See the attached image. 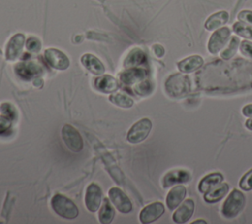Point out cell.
<instances>
[{
	"mask_svg": "<svg viewBox=\"0 0 252 224\" xmlns=\"http://www.w3.org/2000/svg\"><path fill=\"white\" fill-rule=\"evenodd\" d=\"M246 197L239 189H232L221 206V214L226 219L235 218L244 208Z\"/></svg>",
	"mask_w": 252,
	"mask_h": 224,
	"instance_id": "cell-1",
	"label": "cell"
},
{
	"mask_svg": "<svg viewBox=\"0 0 252 224\" xmlns=\"http://www.w3.org/2000/svg\"><path fill=\"white\" fill-rule=\"evenodd\" d=\"M164 87L170 97L181 98L190 92V80L186 75L176 73L167 78Z\"/></svg>",
	"mask_w": 252,
	"mask_h": 224,
	"instance_id": "cell-2",
	"label": "cell"
},
{
	"mask_svg": "<svg viewBox=\"0 0 252 224\" xmlns=\"http://www.w3.org/2000/svg\"><path fill=\"white\" fill-rule=\"evenodd\" d=\"M51 206L57 215L65 219H75L79 214L78 207L75 203L62 194H55L52 197Z\"/></svg>",
	"mask_w": 252,
	"mask_h": 224,
	"instance_id": "cell-3",
	"label": "cell"
},
{
	"mask_svg": "<svg viewBox=\"0 0 252 224\" xmlns=\"http://www.w3.org/2000/svg\"><path fill=\"white\" fill-rule=\"evenodd\" d=\"M152 129V121L149 118H142L132 125L127 134V139L131 143H140L144 141Z\"/></svg>",
	"mask_w": 252,
	"mask_h": 224,
	"instance_id": "cell-4",
	"label": "cell"
},
{
	"mask_svg": "<svg viewBox=\"0 0 252 224\" xmlns=\"http://www.w3.org/2000/svg\"><path fill=\"white\" fill-rule=\"evenodd\" d=\"M62 139L66 146L73 152H80L83 149L84 143L79 131L70 124H65L62 127Z\"/></svg>",
	"mask_w": 252,
	"mask_h": 224,
	"instance_id": "cell-5",
	"label": "cell"
},
{
	"mask_svg": "<svg viewBox=\"0 0 252 224\" xmlns=\"http://www.w3.org/2000/svg\"><path fill=\"white\" fill-rule=\"evenodd\" d=\"M230 30L227 27H222L213 33L208 42V50L211 54H217L224 47L230 37Z\"/></svg>",
	"mask_w": 252,
	"mask_h": 224,
	"instance_id": "cell-6",
	"label": "cell"
},
{
	"mask_svg": "<svg viewBox=\"0 0 252 224\" xmlns=\"http://www.w3.org/2000/svg\"><path fill=\"white\" fill-rule=\"evenodd\" d=\"M102 200V191L96 184L88 186L85 194V204L89 211L95 212L99 208Z\"/></svg>",
	"mask_w": 252,
	"mask_h": 224,
	"instance_id": "cell-7",
	"label": "cell"
},
{
	"mask_svg": "<svg viewBox=\"0 0 252 224\" xmlns=\"http://www.w3.org/2000/svg\"><path fill=\"white\" fill-rule=\"evenodd\" d=\"M44 58L46 62L56 70H65L69 67V58L60 50L56 48H48L44 51Z\"/></svg>",
	"mask_w": 252,
	"mask_h": 224,
	"instance_id": "cell-8",
	"label": "cell"
},
{
	"mask_svg": "<svg viewBox=\"0 0 252 224\" xmlns=\"http://www.w3.org/2000/svg\"><path fill=\"white\" fill-rule=\"evenodd\" d=\"M109 199L121 213H129L132 210V203L128 196L118 187H111L108 191Z\"/></svg>",
	"mask_w": 252,
	"mask_h": 224,
	"instance_id": "cell-9",
	"label": "cell"
},
{
	"mask_svg": "<svg viewBox=\"0 0 252 224\" xmlns=\"http://www.w3.org/2000/svg\"><path fill=\"white\" fill-rule=\"evenodd\" d=\"M163 213H164V205L159 201H156L145 206L140 212L139 218L142 223L148 224L158 220Z\"/></svg>",
	"mask_w": 252,
	"mask_h": 224,
	"instance_id": "cell-10",
	"label": "cell"
},
{
	"mask_svg": "<svg viewBox=\"0 0 252 224\" xmlns=\"http://www.w3.org/2000/svg\"><path fill=\"white\" fill-rule=\"evenodd\" d=\"M15 72L18 76L25 80L36 78L42 73L41 67L32 61H24L15 66Z\"/></svg>",
	"mask_w": 252,
	"mask_h": 224,
	"instance_id": "cell-11",
	"label": "cell"
},
{
	"mask_svg": "<svg viewBox=\"0 0 252 224\" xmlns=\"http://www.w3.org/2000/svg\"><path fill=\"white\" fill-rule=\"evenodd\" d=\"M25 42V36L23 34L14 35L7 43L5 56L8 60L14 61L19 58L22 53V49Z\"/></svg>",
	"mask_w": 252,
	"mask_h": 224,
	"instance_id": "cell-12",
	"label": "cell"
},
{
	"mask_svg": "<svg viewBox=\"0 0 252 224\" xmlns=\"http://www.w3.org/2000/svg\"><path fill=\"white\" fill-rule=\"evenodd\" d=\"M190 179H191V176L187 171L173 170V171H169L168 173H166L163 176V178L161 180V185H162L163 188H166V187H169L174 185L188 183L190 181Z\"/></svg>",
	"mask_w": 252,
	"mask_h": 224,
	"instance_id": "cell-13",
	"label": "cell"
},
{
	"mask_svg": "<svg viewBox=\"0 0 252 224\" xmlns=\"http://www.w3.org/2000/svg\"><path fill=\"white\" fill-rule=\"evenodd\" d=\"M195 208L194 200L191 198L186 199L181 203V205L175 210V212L172 215V219L175 223L181 224L187 222L193 215Z\"/></svg>",
	"mask_w": 252,
	"mask_h": 224,
	"instance_id": "cell-14",
	"label": "cell"
},
{
	"mask_svg": "<svg viewBox=\"0 0 252 224\" xmlns=\"http://www.w3.org/2000/svg\"><path fill=\"white\" fill-rule=\"evenodd\" d=\"M145 77H146V72L144 69L132 67V68H126V70L120 74V81L126 86H132L143 81Z\"/></svg>",
	"mask_w": 252,
	"mask_h": 224,
	"instance_id": "cell-15",
	"label": "cell"
},
{
	"mask_svg": "<svg viewBox=\"0 0 252 224\" xmlns=\"http://www.w3.org/2000/svg\"><path fill=\"white\" fill-rule=\"evenodd\" d=\"M186 187L181 184L173 187L167 193L166 205L169 210L175 209L186 196Z\"/></svg>",
	"mask_w": 252,
	"mask_h": 224,
	"instance_id": "cell-16",
	"label": "cell"
},
{
	"mask_svg": "<svg viewBox=\"0 0 252 224\" xmlns=\"http://www.w3.org/2000/svg\"><path fill=\"white\" fill-rule=\"evenodd\" d=\"M229 186L226 183H220L214 187H212L210 190L204 193V199L208 203H215L222 199L228 192Z\"/></svg>",
	"mask_w": 252,
	"mask_h": 224,
	"instance_id": "cell-17",
	"label": "cell"
},
{
	"mask_svg": "<svg viewBox=\"0 0 252 224\" xmlns=\"http://www.w3.org/2000/svg\"><path fill=\"white\" fill-rule=\"evenodd\" d=\"M94 87L101 93H114L118 90L119 85L117 80L111 75H103L95 79Z\"/></svg>",
	"mask_w": 252,
	"mask_h": 224,
	"instance_id": "cell-18",
	"label": "cell"
},
{
	"mask_svg": "<svg viewBox=\"0 0 252 224\" xmlns=\"http://www.w3.org/2000/svg\"><path fill=\"white\" fill-rule=\"evenodd\" d=\"M204 63L203 58L200 55H191L184 58L177 63V67L182 73H192L199 69Z\"/></svg>",
	"mask_w": 252,
	"mask_h": 224,
	"instance_id": "cell-19",
	"label": "cell"
},
{
	"mask_svg": "<svg viewBox=\"0 0 252 224\" xmlns=\"http://www.w3.org/2000/svg\"><path fill=\"white\" fill-rule=\"evenodd\" d=\"M81 62L90 72L95 75H101L104 72V66L101 61L93 54L87 53L81 57Z\"/></svg>",
	"mask_w": 252,
	"mask_h": 224,
	"instance_id": "cell-20",
	"label": "cell"
},
{
	"mask_svg": "<svg viewBox=\"0 0 252 224\" xmlns=\"http://www.w3.org/2000/svg\"><path fill=\"white\" fill-rule=\"evenodd\" d=\"M229 19V14L226 11H220L211 15L205 22V28L208 31H213L220 28L227 23Z\"/></svg>",
	"mask_w": 252,
	"mask_h": 224,
	"instance_id": "cell-21",
	"label": "cell"
},
{
	"mask_svg": "<svg viewBox=\"0 0 252 224\" xmlns=\"http://www.w3.org/2000/svg\"><path fill=\"white\" fill-rule=\"evenodd\" d=\"M222 181H223V176L220 173L209 174L200 181L198 185V189L200 192L205 193L215 186L220 184Z\"/></svg>",
	"mask_w": 252,
	"mask_h": 224,
	"instance_id": "cell-22",
	"label": "cell"
},
{
	"mask_svg": "<svg viewBox=\"0 0 252 224\" xmlns=\"http://www.w3.org/2000/svg\"><path fill=\"white\" fill-rule=\"evenodd\" d=\"M146 61V55L140 48L132 49L125 57L123 65L125 68H132L143 64Z\"/></svg>",
	"mask_w": 252,
	"mask_h": 224,
	"instance_id": "cell-23",
	"label": "cell"
},
{
	"mask_svg": "<svg viewBox=\"0 0 252 224\" xmlns=\"http://www.w3.org/2000/svg\"><path fill=\"white\" fill-rule=\"evenodd\" d=\"M115 216V210L114 207L112 206V204L110 203L108 198H104L103 200V204L98 212V218L99 221L102 224H108L112 221V219Z\"/></svg>",
	"mask_w": 252,
	"mask_h": 224,
	"instance_id": "cell-24",
	"label": "cell"
},
{
	"mask_svg": "<svg viewBox=\"0 0 252 224\" xmlns=\"http://www.w3.org/2000/svg\"><path fill=\"white\" fill-rule=\"evenodd\" d=\"M109 100L111 103H113L116 106L121 107V108H131L134 104L133 99L124 93L113 94L109 97Z\"/></svg>",
	"mask_w": 252,
	"mask_h": 224,
	"instance_id": "cell-25",
	"label": "cell"
},
{
	"mask_svg": "<svg viewBox=\"0 0 252 224\" xmlns=\"http://www.w3.org/2000/svg\"><path fill=\"white\" fill-rule=\"evenodd\" d=\"M239 44H240L239 38L237 37H232L228 43V46L220 52V57L224 60H228V59L232 58L234 56V54L236 53Z\"/></svg>",
	"mask_w": 252,
	"mask_h": 224,
	"instance_id": "cell-26",
	"label": "cell"
},
{
	"mask_svg": "<svg viewBox=\"0 0 252 224\" xmlns=\"http://www.w3.org/2000/svg\"><path fill=\"white\" fill-rule=\"evenodd\" d=\"M233 31L236 35L252 39V26L243 22H236L233 24Z\"/></svg>",
	"mask_w": 252,
	"mask_h": 224,
	"instance_id": "cell-27",
	"label": "cell"
},
{
	"mask_svg": "<svg viewBox=\"0 0 252 224\" xmlns=\"http://www.w3.org/2000/svg\"><path fill=\"white\" fill-rule=\"evenodd\" d=\"M154 87L149 80H143L135 85L134 91L140 96H148L152 93Z\"/></svg>",
	"mask_w": 252,
	"mask_h": 224,
	"instance_id": "cell-28",
	"label": "cell"
},
{
	"mask_svg": "<svg viewBox=\"0 0 252 224\" xmlns=\"http://www.w3.org/2000/svg\"><path fill=\"white\" fill-rule=\"evenodd\" d=\"M239 187L246 191L252 189V169H250L242 176L239 181Z\"/></svg>",
	"mask_w": 252,
	"mask_h": 224,
	"instance_id": "cell-29",
	"label": "cell"
},
{
	"mask_svg": "<svg viewBox=\"0 0 252 224\" xmlns=\"http://www.w3.org/2000/svg\"><path fill=\"white\" fill-rule=\"evenodd\" d=\"M0 112L2 115L8 117L11 120H14L17 117V112L14 109V107L9 103H4L0 107Z\"/></svg>",
	"mask_w": 252,
	"mask_h": 224,
	"instance_id": "cell-30",
	"label": "cell"
},
{
	"mask_svg": "<svg viewBox=\"0 0 252 224\" xmlns=\"http://www.w3.org/2000/svg\"><path fill=\"white\" fill-rule=\"evenodd\" d=\"M26 46H27V49L31 52H38L41 48V43L38 38L34 37H31L28 38Z\"/></svg>",
	"mask_w": 252,
	"mask_h": 224,
	"instance_id": "cell-31",
	"label": "cell"
},
{
	"mask_svg": "<svg viewBox=\"0 0 252 224\" xmlns=\"http://www.w3.org/2000/svg\"><path fill=\"white\" fill-rule=\"evenodd\" d=\"M240 51L243 55L252 58V42L249 40H243L240 43Z\"/></svg>",
	"mask_w": 252,
	"mask_h": 224,
	"instance_id": "cell-32",
	"label": "cell"
},
{
	"mask_svg": "<svg viewBox=\"0 0 252 224\" xmlns=\"http://www.w3.org/2000/svg\"><path fill=\"white\" fill-rule=\"evenodd\" d=\"M12 126V120L8 117L2 115L0 116V135L8 132L11 129Z\"/></svg>",
	"mask_w": 252,
	"mask_h": 224,
	"instance_id": "cell-33",
	"label": "cell"
},
{
	"mask_svg": "<svg viewBox=\"0 0 252 224\" xmlns=\"http://www.w3.org/2000/svg\"><path fill=\"white\" fill-rule=\"evenodd\" d=\"M237 18L240 22H243V23H246V24H249L252 26V11L243 10L238 13Z\"/></svg>",
	"mask_w": 252,
	"mask_h": 224,
	"instance_id": "cell-34",
	"label": "cell"
},
{
	"mask_svg": "<svg viewBox=\"0 0 252 224\" xmlns=\"http://www.w3.org/2000/svg\"><path fill=\"white\" fill-rule=\"evenodd\" d=\"M153 51L158 57H161L164 54V48L160 44H155L153 46Z\"/></svg>",
	"mask_w": 252,
	"mask_h": 224,
	"instance_id": "cell-35",
	"label": "cell"
},
{
	"mask_svg": "<svg viewBox=\"0 0 252 224\" xmlns=\"http://www.w3.org/2000/svg\"><path fill=\"white\" fill-rule=\"evenodd\" d=\"M242 113L244 114V116L252 117V104H248L244 106L242 109Z\"/></svg>",
	"mask_w": 252,
	"mask_h": 224,
	"instance_id": "cell-36",
	"label": "cell"
},
{
	"mask_svg": "<svg viewBox=\"0 0 252 224\" xmlns=\"http://www.w3.org/2000/svg\"><path fill=\"white\" fill-rule=\"evenodd\" d=\"M245 126L247 129L252 130V117H249V119H247L245 121Z\"/></svg>",
	"mask_w": 252,
	"mask_h": 224,
	"instance_id": "cell-37",
	"label": "cell"
},
{
	"mask_svg": "<svg viewBox=\"0 0 252 224\" xmlns=\"http://www.w3.org/2000/svg\"><path fill=\"white\" fill-rule=\"evenodd\" d=\"M192 223H193V224H196V223H203V224H206L207 222H206L205 220H202V219H200V220H196V221H193Z\"/></svg>",
	"mask_w": 252,
	"mask_h": 224,
	"instance_id": "cell-38",
	"label": "cell"
}]
</instances>
